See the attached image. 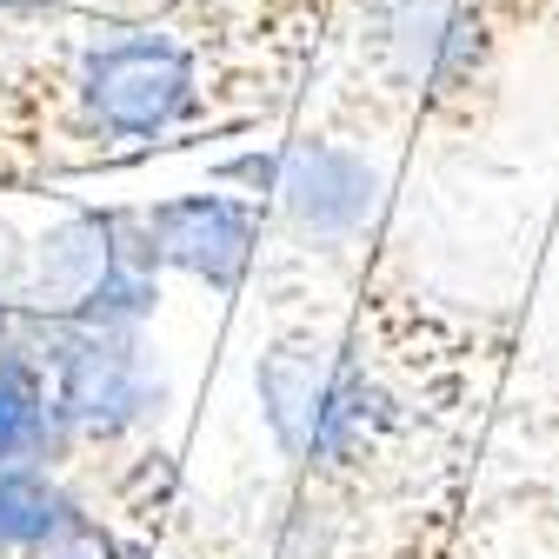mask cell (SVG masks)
Returning <instances> with one entry per match:
<instances>
[{"label": "cell", "instance_id": "obj_4", "mask_svg": "<svg viewBox=\"0 0 559 559\" xmlns=\"http://www.w3.org/2000/svg\"><path fill=\"white\" fill-rule=\"evenodd\" d=\"M21 346L47 367L53 413L67 440H127L140 427H154L167 406L160 360L147 354L140 326H81V320H40L21 307Z\"/></svg>", "mask_w": 559, "mask_h": 559}, {"label": "cell", "instance_id": "obj_1", "mask_svg": "<svg viewBox=\"0 0 559 559\" xmlns=\"http://www.w3.org/2000/svg\"><path fill=\"white\" fill-rule=\"evenodd\" d=\"M234 14L206 0H174L160 14L100 21L87 40H74L53 67L47 114L87 140L94 154H133L200 127L214 114L221 53L234 40Z\"/></svg>", "mask_w": 559, "mask_h": 559}, {"label": "cell", "instance_id": "obj_8", "mask_svg": "<svg viewBox=\"0 0 559 559\" xmlns=\"http://www.w3.org/2000/svg\"><path fill=\"white\" fill-rule=\"evenodd\" d=\"M87 533L94 526H87L81 500L40 460L0 466V552H47V546L87 539Z\"/></svg>", "mask_w": 559, "mask_h": 559}, {"label": "cell", "instance_id": "obj_11", "mask_svg": "<svg viewBox=\"0 0 559 559\" xmlns=\"http://www.w3.org/2000/svg\"><path fill=\"white\" fill-rule=\"evenodd\" d=\"M34 559H100L87 539H67V546H47V552H34Z\"/></svg>", "mask_w": 559, "mask_h": 559}, {"label": "cell", "instance_id": "obj_7", "mask_svg": "<svg viewBox=\"0 0 559 559\" xmlns=\"http://www.w3.org/2000/svg\"><path fill=\"white\" fill-rule=\"evenodd\" d=\"M133 206H87L67 214L60 227H47L27 247V280H21V307L40 320H87L94 294L107 287L114 260L133 240Z\"/></svg>", "mask_w": 559, "mask_h": 559}, {"label": "cell", "instance_id": "obj_9", "mask_svg": "<svg viewBox=\"0 0 559 559\" xmlns=\"http://www.w3.org/2000/svg\"><path fill=\"white\" fill-rule=\"evenodd\" d=\"M67 447V427L53 413V386H47V367L21 346V333L0 346V466H21V460H40Z\"/></svg>", "mask_w": 559, "mask_h": 559}, {"label": "cell", "instance_id": "obj_5", "mask_svg": "<svg viewBox=\"0 0 559 559\" xmlns=\"http://www.w3.org/2000/svg\"><path fill=\"white\" fill-rule=\"evenodd\" d=\"M221 180L247 187L266 214H280L307 247H354L386 214V174L354 140H280V147L240 154L221 167Z\"/></svg>", "mask_w": 559, "mask_h": 559}, {"label": "cell", "instance_id": "obj_3", "mask_svg": "<svg viewBox=\"0 0 559 559\" xmlns=\"http://www.w3.org/2000/svg\"><path fill=\"white\" fill-rule=\"evenodd\" d=\"M253 400L273 447L313 479H346L386 453L400 433V400L333 333H280L253 360Z\"/></svg>", "mask_w": 559, "mask_h": 559}, {"label": "cell", "instance_id": "obj_10", "mask_svg": "<svg viewBox=\"0 0 559 559\" xmlns=\"http://www.w3.org/2000/svg\"><path fill=\"white\" fill-rule=\"evenodd\" d=\"M280 559H333V513L313 507V500H300L294 507V533H287V546H280Z\"/></svg>", "mask_w": 559, "mask_h": 559}, {"label": "cell", "instance_id": "obj_6", "mask_svg": "<svg viewBox=\"0 0 559 559\" xmlns=\"http://www.w3.org/2000/svg\"><path fill=\"white\" fill-rule=\"evenodd\" d=\"M154 234V253L167 273H187L214 294H240V280L253 273L260 234H266V206L253 193H174L140 206Z\"/></svg>", "mask_w": 559, "mask_h": 559}, {"label": "cell", "instance_id": "obj_2", "mask_svg": "<svg viewBox=\"0 0 559 559\" xmlns=\"http://www.w3.org/2000/svg\"><path fill=\"white\" fill-rule=\"evenodd\" d=\"M513 40L493 0H354V74L406 127H479Z\"/></svg>", "mask_w": 559, "mask_h": 559}]
</instances>
